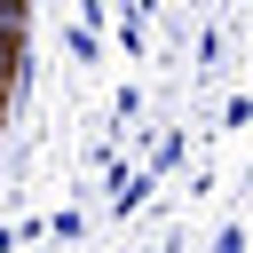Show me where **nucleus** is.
Masks as SVG:
<instances>
[{
	"instance_id": "obj_1",
	"label": "nucleus",
	"mask_w": 253,
	"mask_h": 253,
	"mask_svg": "<svg viewBox=\"0 0 253 253\" xmlns=\"http://www.w3.org/2000/svg\"><path fill=\"white\" fill-rule=\"evenodd\" d=\"M142 198H150V174H126V166H119V174H111V213H134Z\"/></svg>"
},
{
	"instance_id": "obj_2",
	"label": "nucleus",
	"mask_w": 253,
	"mask_h": 253,
	"mask_svg": "<svg viewBox=\"0 0 253 253\" xmlns=\"http://www.w3.org/2000/svg\"><path fill=\"white\" fill-rule=\"evenodd\" d=\"M24 32H32V8H16V0H0V40H8V47H16V40H24Z\"/></svg>"
},
{
	"instance_id": "obj_3",
	"label": "nucleus",
	"mask_w": 253,
	"mask_h": 253,
	"mask_svg": "<svg viewBox=\"0 0 253 253\" xmlns=\"http://www.w3.org/2000/svg\"><path fill=\"white\" fill-rule=\"evenodd\" d=\"M63 47H71L79 63H95V32H87V24H71V32H63Z\"/></svg>"
},
{
	"instance_id": "obj_4",
	"label": "nucleus",
	"mask_w": 253,
	"mask_h": 253,
	"mask_svg": "<svg viewBox=\"0 0 253 253\" xmlns=\"http://www.w3.org/2000/svg\"><path fill=\"white\" fill-rule=\"evenodd\" d=\"M166 166H182V134H166V142L150 150V174H166Z\"/></svg>"
},
{
	"instance_id": "obj_5",
	"label": "nucleus",
	"mask_w": 253,
	"mask_h": 253,
	"mask_svg": "<svg viewBox=\"0 0 253 253\" xmlns=\"http://www.w3.org/2000/svg\"><path fill=\"white\" fill-rule=\"evenodd\" d=\"M47 237H55V245H71V237H79V213H71V206H63V213H47Z\"/></svg>"
},
{
	"instance_id": "obj_6",
	"label": "nucleus",
	"mask_w": 253,
	"mask_h": 253,
	"mask_svg": "<svg viewBox=\"0 0 253 253\" xmlns=\"http://www.w3.org/2000/svg\"><path fill=\"white\" fill-rule=\"evenodd\" d=\"M213 253H245V221H229V229L213 237Z\"/></svg>"
},
{
	"instance_id": "obj_7",
	"label": "nucleus",
	"mask_w": 253,
	"mask_h": 253,
	"mask_svg": "<svg viewBox=\"0 0 253 253\" xmlns=\"http://www.w3.org/2000/svg\"><path fill=\"white\" fill-rule=\"evenodd\" d=\"M8 87H16V47L0 40V95H8Z\"/></svg>"
},
{
	"instance_id": "obj_8",
	"label": "nucleus",
	"mask_w": 253,
	"mask_h": 253,
	"mask_svg": "<svg viewBox=\"0 0 253 253\" xmlns=\"http://www.w3.org/2000/svg\"><path fill=\"white\" fill-rule=\"evenodd\" d=\"M0 126H8V119H0Z\"/></svg>"
}]
</instances>
